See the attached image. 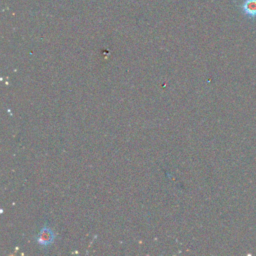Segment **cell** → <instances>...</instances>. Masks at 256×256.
<instances>
[{"label":"cell","mask_w":256,"mask_h":256,"mask_svg":"<svg viewBox=\"0 0 256 256\" xmlns=\"http://www.w3.org/2000/svg\"><path fill=\"white\" fill-rule=\"evenodd\" d=\"M37 240H38V243L41 244L42 246L50 245L54 241V233H53V231L50 228L44 227L40 231Z\"/></svg>","instance_id":"6da1fadb"},{"label":"cell","mask_w":256,"mask_h":256,"mask_svg":"<svg viewBox=\"0 0 256 256\" xmlns=\"http://www.w3.org/2000/svg\"><path fill=\"white\" fill-rule=\"evenodd\" d=\"M243 12L250 18L256 17V0H245L242 6Z\"/></svg>","instance_id":"7a4b0ae2"}]
</instances>
